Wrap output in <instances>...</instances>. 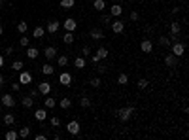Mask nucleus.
I'll return each mask as SVG.
<instances>
[{"label": "nucleus", "mask_w": 189, "mask_h": 140, "mask_svg": "<svg viewBox=\"0 0 189 140\" xmlns=\"http://www.w3.org/2000/svg\"><path fill=\"white\" fill-rule=\"evenodd\" d=\"M116 116H117V119H119V121H129V119L134 116V108H132V106H125V108H119Z\"/></svg>", "instance_id": "obj_1"}, {"label": "nucleus", "mask_w": 189, "mask_h": 140, "mask_svg": "<svg viewBox=\"0 0 189 140\" xmlns=\"http://www.w3.org/2000/svg\"><path fill=\"white\" fill-rule=\"evenodd\" d=\"M170 49H172V55H176V57H182L185 53V45L182 42H172L170 44Z\"/></svg>", "instance_id": "obj_2"}, {"label": "nucleus", "mask_w": 189, "mask_h": 140, "mask_svg": "<svg viewBox=\"0 0 189 140\" xmlns=\"http://www.w3.org/2000/svg\"><path fill=\"white\" fill-rule=\"evenodd\" d=\"M19 83H21V85H30V83H32V74L27 72V70H21V74H19Z\"/></svg>", "instance_id": "obj_3"}, {"label": "nucleus", "mask_w": 189, "mask_h": 140, "mask_svg": "<svg viewBox=\"0 0 189 140\" xmlns=\"http://www.w3.org/2000/svg\"><path fill=\"white\" fill-rule=\"evenodd\" d=\"M66 131L72 134V136H76V134H80V121H70L68 125H66Z\"/></svg>", "instance_id": "obj_4"}, {"label": "nucleus", "mask_w": 189, "mask_h": 140, "mask_svg": "<svg viewBox=\"0 0 189 140\" xmlns=\"http://www.w3.org/2000/svg\"><path fill=\"white\" fill-rule=\"evenodd\" d=\"M110 27H112V30H114L116 34H121L123 30H125V23H123V21H119V17H117L116 21H112V23H110Z\"/></svg>", "instance_id": "obj_5"}, {"label": "nucleus", "mask_w": 189, "mask_h": 140, "mask_svg": "<svg viewBox=\"0 0 189 140\" xmlns=\"http://www.w3.org/2000/svg\"><path fill=\"white\" fill-rule=\"evenodd\" d=\"M59 82H61V85L70 87V85H72V76H70L68 72H62V74L59 76Z\"/></svg>", "instance_id": "obj_6"}, {"label": "nucleus", "mask_w": 189, "mask_h": 140, "mask_svg": "<svg viewBox=\"0 0 189 140\" xmlns=\"http://www.w3.org/2000/svg\"><path fill=\"white\" fill-rule=\"evenodd\" d=\"M49 91H51L49 82H40V85H38V93H40V95H49Z\"/></svg>", "instance_id": "obj_7"}, {"label": "nucleus", "mask_w": 189, "mask_h": 140, "mask_svg": "<svg viewBox=\"0 0 189 140\" xmlns=\"http://www.w3.org/2000/svg\"><path fill=\"white\" fill-rule=\"evenodd\" d=\"M62 25H65V28L68 30V32H74V30L78 28V23L72 19V17H68V19H65V23H62Z\"/></svg>", "instance_id": "obj_8"}, {"label": "nucleus", "mask_w": 189, "mask_h": 140, "mask_svg": "<svg viewBox=\"0 0 189 140\" xmlns=\"http://www.w3.org/2000/svg\"><path fill=\"white\" fill-rule=\"evenodd\" d=\"M140 49L144 51V53H151V51H153V44H151V40H142Z\"/></svg>", "instance_id": "obj_9"}, {"label": "nucleus", "mask_w": 189, "mask_h": 140, "mask_svg": "<svg viewBox=\"0 0 189 140\" xmlns=\"http://www.w3.org/2000/svg\"><path fill=\"white\" fill-rule=\"evenodd\" d=\"M2 104H4L6 108H13V106H15V99H13L11 95H2Z\"/></svg>", "instance_id": "obj_10"}, {"label": "nucleus", "mask_w": 189, "mask_h": 140, "mask_svg": "<svg viewBox=\"0 0 189 140\" xmlns=\"http://www.w3.org/2000/svg\"><path fill=\"white\" fill-rule=\"evenodd\" d=\"M44 55H45V59H49V61H51V59L57 57V49L53 48V45H49V48H45V49H44Z\"/></svg>", "instance_id": "obj_11"}, {"label": "nucleus", "mask_w": 189, "mask_h": 140, "mask_svg": "<svg viewBox=\"0 0 189 140\" xmlns=\"http://www.w3.org/2000/svg\"><path fill=\"white\" fill-rule=\"evenodd\" d=\"M121 13H123V8L119 4H114L112 8H110V15H112V17H119Z\"/></svg>", "instance_id": "obj_12"}, {"label": "nucleus", "mask_w": 189, "mask_h": 140, "mask_svg": "<svg viewBox=\"0 0 189 140\" xmlns=\"http://www.w3.org/2000/svg\"><path fill=\"white\" fill-rule=\"evenodd\" d=\"M176 63H178V57H176V55L170 53V55L165 57V65H166V66H176Z\"/></svg>", "instance_id": "obj_13"}, {"label": "nucleus", "mask_w": 189, "mask_h": 140, "mask_svg": "<svg viewBox=\"0 0 189 140\" xmlns=\"http://www.w3.org/2000/svg\"><path fill=\"white\" fill-rule=\"evenodd\" d=\"M59 21H49V23H47V32H49V34H55L57 32V30H59Z\"/></svg>", "instance_id": "obj_14"}, {"label": "nucleus", "mask_w": 189, "mask_h": 140, "mask_svg": "<svg viewBox=\"0 0 189 140\" xmlns=\"http://www.w3.org/2000/svg\"><path fill=\"white\" fill-rule=\"evenodd\" d=\"M89 34H91V38H93V40H102V38H104V32H102L100 28H93Z\"/></svg>", "instance_id": "obj_15"}, {"label": "nucleus", "mask_w": 189, "mask_h": 140, "mask_svg": "<svg viewBox=\"0 0 189 140\" xmlns=\"http://www.w3.org/2000/svg\"><path fill=\"white\" fill-rule=\"evenodd\" d=\"M74 40H76V36H74V32H68L66 30V34L62 36V42H65L66 45H70V44H74Z\"/></svg>", "instance_id": "obj_16"}, {"label": "nucleus", "mask_w": 189, "mask_h": 140, "mask_svg": "<svg viewBox=\"0 0 189 140\" xmlns=\"http://www.w3.org/2000/svg\"><path fill=\"white\" fill-rule=\"evenodd\" d=\"M180 30H182V27H180L178 21H172L170 23V34H180Z\"/></svg>", "instance_id": "obj_17"}, {"label": "nucleus", "mask_w": 189, "mask_h": 140, "mask_svg": "<svg viewBox=\"0 0 189 140\" xmlns=\"http://www.w3.org/2000/svg\"><path fill=\"white\" fill-rule=\"evenodd\" d=\"M93 8L97 10V11H104V8H106V2H104V0H94V2H93Z\"/></svg>", "instance_id": "obj_18"}, {"label": "nucleus", "mask_w": 189, "mask_h": 140, "mask_svg": "<svg viewBox=\"0 0 189 140\" xmlns=\"http://www.w3.org/2000/svg\"><path fill=\"white\" fill-rule=\"evenodd\" d=\"M74 66H76L78 70L85 68V59H83V57H78V59H74Z\"/></svg>", "instance_id": "obj_19"}, {"label": "nucleus", "mask_w": 189, "mask_h": 140, "mask_svg": "<svg viewBox=\"0 0 189 140\" xmlns=\"http://www.w3.org/2000/svg\"><path fill=\"white\" fill-rule=\"evenodd\" d=\"M53 72H55V66H51L49 63H47V65H44V66H42V74H45V76H51Z\"/></svg>", "instance_id": "obj_20"}, {"label": "nucleus", "mask_w": 189, "mask_h": 140, "mask_svg": "<svg viewBox=\"0 0 189 140\" xmlns=\"http://www.w3.org/2000/svg\"><path fill=\"white\" fill-rule=\"evenodd\" d=\"M45 117H47V112H45V110H42V108L34 112V119H38V121H44Z\"/></svg>", "instance_id": "obj_21"}, {"label": "nucleus", "mask_w": 189, "mask_h": 140, "mask_svg": "<svg viewBox=\"0 0 189 140\" xmlns=\"http://www.w3.org/2000/svg\"><path fill=\"white\" fill-rule=\"evenodd\" d=\"M38 55H40V51H38L36 48H27V57H28V59H36Z\"/></svg>", "instance_id": "obj_22"}, {"label": "nucleus", "mask_w": 189, "mask_h": 140, "mask_svg": "<svg viewBox=\"0 0 189 140\" xmlns=\"http://www.w3.org/2000/svg\"><path fill=\"white\" fill-rule=\"evenodd\" d=\"M21 104H23L25 108H30V106L34 104V99L30 97V95H28V97H23V99H21Z\"/></svg>", "instance_id": "obj_23"}, {"label": "nucleus", "mask_w": 189, "mask_h": 140, "mask_svg": "<svg viewBox=\"0 0 189 140\" xmlns=\"http://www.w3.org/2000/svg\"><path fill=\"white\" fill-rule=\"evenodd\" d=\"M59 104H61L62 110H68V108L72 106V100H70L68 97H65V99H61V102H59Z\"/></svg>", "instance_id": "obj_24"}, {"label": "nucleus", "mask_w": 189, "mask_h": 140, "mask_svg": "<svg viewBox=\"0 0 189 140\" xmlns=\"http://www.w3.org/2000/svg\"><path fill=\"white\" fill-rule=\"evenodd\" d=\"M61 6L65 8V10H70L76 6V0H61Z\"/></svg>", "instance_id": "obj_25"}, {"label": "nucleus", "mask_w": 189, "mask_h": 140, "mask_svg": "<svg viewBox=\"0 0 189 140\" xmlns=\"http://www.w3.org/2000/svg\"><path fill=\"white\" fill-rule=\"evenodd\" d=\"M17 138H19V133H17V131L10 129V131L6 133V140H17Z\"/></svg>", "instance_id": "obj_26"}, {"label": "nucleus", "mask_w": 189, "mask_h": 140, "mask_svg": "<svg viewBox=\"0 0 189 140\" xmlns=\"http://www.w3.org/2000/svg\"><path fill=\"white\" fill-rule=\"evenodd\" d=\"M57 65H59V66H66V65H68V57H66V55H59V57H57Z\"/></svg>", "instance_id": "obj_27"}, {"label": "nucleus", "mask_w": 189, "mask_h": 140, "mask_svg": "<svg viewBox=\"0 0 189 140\" xmlns=\"http://www.w3.org/2000/svg\"><path fill=\"white\" fill-rule=\"evenodd\" d=\"M44 34H45V28H42V27H36L34 32H32L34 38H44Z\"/></svg>", "instance_id": "obj_28"}, {"label": "nucleus", "mask_w": 189, "mask_h": 140, "mask_svg": "<svg viewBox=\"0 0 189 140\" xmlns=\"http://www.w3.org/2000/svg\"><path fill=\"white\" fill-rule=\"evenodd\" d=\"M23 66H25V65H23V61H13V63H11V68H13L15 72H21Z\"/></svg>", "instance_id": "obj_29"}, {"label": "nucleus", "mask_w": 189, "mask_h": 140, "mask_svg": "<svg viewBox=\"0 0 189 140\" xmlns=\"http://www.w3.org/2000/svg\"><path fill=\"white\" fill-rule=\"evenodd\" d=\"M159 44L163 45V48H170V44H172V42H170L168 36H161V38H159Z\"/></svg>", "instance_id": "obj_30"}, {"label": "nucleus", "mask_w": 189, "mask_h": 140, "mask_svg": "<svg viewBox=\"0 0 189 140\" xmlns=\"http://www.w3.org/2000/svg\"><path fill=\"white\" fill-rule=\"evenodd\" d=\"M97 57H99V59H106V57H108V49H106V48H99V49H97Z\"/></svg>", "instance_id": "obj_31"}, {"label": "nucleus", "mask_w": 189, "mask_h": 140, "mask_svg": "<svg viewBox=\"0 0 189 140\" xmlns=\"http://www.w3.org/2000/svg\"><path fill=\"white\" fill-rule=\"evenodd\" d=\"M117 83H119V85L129 83V76H127V74H119V78H117Z\"/></svg>", "instance_id": "obj_32"}, {"label": "nucleus", "mask_w": 189, "mask_h": 140, "mask_svg": "<svg viewBox=\"0 0 189 140\" xmlns=\"http://www.w3.org/2000/svg\"><path fill=\"white\" fill-rule=\"evenodd\" d=\"M89 83H91L93 87H100V83H102V80H100V78H99V76H94V78H91V80H89Z\"/></svg>", "instance_id": "obj_33"}, {"label": "nucleus", "mask_w": 189, "mask_h": 140, "mask_svg": "<svg viewBox=\"0 0 189 140\" xmlns=\"http://www.w3.org/2000/svg\"><path fill=\"white\" fill-rule=\"evenodd\" d=\"M13 121H15V116L13 114H6L4 116V123H6V125H13Z\"/></svg>", "instance_id": "obj_34"}, {"label": "nucleus", "mask_w": 189, "mask_h": 140, "mask_svg": "<svg viewBox=\"0 0 189 140\" xmlns=\"http://www.w3.org/2000/svg\"><path fill=\"white\" fill-rule=\"evenodd\" d=\"M17 30H19L21 34H25L27 32V21H19L17 23Z\"/></svg>", "instance_id": "obj_35"}, {"label": "nucleus", "mask_w": 189, "mask_h": 140, "mask_svg": "<svg viewBox=\"0 0 189 140\" xmlns=\"http://www.w3.org/2000/svg\"><path fill=\"white\" fill-rule=\"evenodd\" d=\"M30 134V127H21V131H19V136L21 138H27Z\"/></svg>", "instance_id": "obj_36"}, {"label": "nucleus", "mask_w": 189, "mask_h": 140, "mask_svg": "<svg viewBox=\"0 0 189 140\" xmlns=\"http://www.w3.org/2000/svg\"><path fill=\"white\" fill-rule=\"evenodd\" d=\"M55 104H57V102H55L53 97H47V99H45V108H53Z\"/></svg>", "instance_id": "obj_37"}, {"label": "nucleus", "mask_w": 189, "mask_h": 140, "mask_svg": "<svg viewBox=\"0 0 189 140\" xmlns=\"http://www.w3.org/2000/svg\"><path fill=\"white\" fill-rule=\"evenodd\" d=\"M80 104H82V108H89V106H91V99H89V97H83V99L80 100Z\"/></svg>", "instance_id": "obj_38"}, {"label": "nucleus", "mask_w": 189, "mask_h": 140, "mask_svg": "<svg viewBox=\"0 0 189 140\" xmlns=\"http://www.w3.org/2000/svg\"><path fill=\"white\" fill-rule=\"evenodd\" d=\"M19 44L23 45V48H28V44H30V38H28V36H21V40H19Z\"/></svg>", "instance_id": "obj_39"}, {"label": "nucleus", "mask_w": 189, "mask_h": 140, "mask_svg": "<svg viewBox=\"0 0 189 140\" xmlns=\"http://www.w3.org/2000/svg\"><path fill=\"white\" fill-rule=\"evenodd\" d=\"M100 21H102V25L108 27L110 23H112V15H102V19H100Z\"/></svg>", "instance_id": "obj_40"}, {"label": "nucleus", "mask_w": 189, "mask_h": 140, "mask_svg": "<svg viewBox=\"0 0 189 140\" xmlns=\"http://www.w3.org/2000/svg\"><path fill=\"white\" fill-rule=\"evenodd\" d=\"M138 87L140 89H146L148 87V80H146V78H140V80H138Z\"/></svg>", "instance_id": "obj_41"}, {"label": "nucleus", "mask_w": 189, "mask_h": 140, "mask_svg": "<svg viewBox=\"0 0 189 140\" xmlns=\"http://www.w3.org/2000/svg\"><path fill=\"white\" fill-rule=\"evenodd\" d=\"M51 125H53V127H61V119H59L57 116H55V117H51Z\"/></svg>", "instance_id": "obj_42"}, {"label": "nucleus", "mask_w": 189, "mask_h": 140, "mask_svg": "<svg viewBox=\"0 0 189 140\" xmlns=\"http://www.w3.org/2000/svg\"><path fill=\"white\" fill-rule=\"evenodd\" d=\"M140 19V13L138 11H131V21H138Z\"/></svg>", "instance_id": "obj_43"}, {"label": "nucleus", "mask_w": 189, "mask_h": 140, "mask_svg": "<svg viewBox=\"0 0 189 140\" xmlns=\"http://www.w3.org/2000/svg\"><path fill=\"white\" fill-rule=\"evenodd\" d=\"M82 55H83V57H87V55H91V48H89V45H85V48L82 49Z\"/></svg>", "instance_id": "obj_44"}, {"label": "nucleus", "mask_w": 189, "mask_h": 140, "mask_svg": "<svg viewBox=\"0 0 189 140\" xmlns=\"http://www.w3.org/2000/svg\"><path fill=\"white\" fill-rule=\"evenodd\" d=\"M91 61H93L94 65H99V63H100V59L97 57V53H93V55H91Z\"/></svg>", "instance_id": "obj_45"}, {"label": "nucleus", "mask_w": 189, "mask_h": 140, "mask_svg": "<svg viewBox=\"0 0 189 140\" xmlns=\"http://www.w3.org/2000/svg\"><path fill=\"white\" fill-rule=\"evenodd\" d=\"M21 89V83H11V91H19Z\"/></svg>", "instance_id": "obj_46"}, {"label": "nucleus", "mask_w": 189, "mask_h": 140, "mask_svg": "<svg viewBox=\"0 0 189 140\" xmlns=\"http://www.w3.org/2000/svg\"><path fill=\"white\" fill-rule=\"evenodd\" d=\"M28 95H30V97H32V99H36V97H38V89H32V91H30V93H28Z\"/></svg>", "instance_id": "obj_47"}, {"label": "nucleus", "mask_w": 189, "mask_h": 140, "mask_svg": "<svg viewBox=\"0 0 189 140\" xmlns=\"http://www.w3.org/2000/svg\"><path fill=\"white\" fill-rule=\"evenodd\" d=\"M97 70H99V74H104V72H106V66H104V65H102V66H99V68H97Z\"/></svg>", "instance_id": "obj_48"}, {"label": "nucleus", "mask_w": 189, "mask_h": 140, "mask_svg": "<svg viewBox=\"0 0 189 140\" xmlns=\"http://www.w3.org/2000/svg\"><path fill=\"white\" fill-rule=\"evenodd\" d=\"M34 138H36V140H45V136H44V134H36Z\"/></svg>", "instance_id": "obj_49"}, {"label": "nucleus", "mask_w": 189, "mask_h": 140, "mask_svg": "<svg viewBox=\"0 0 189 140\" xmlns=\"http://www.w3.org/2000/svg\"><path fill=\"white\" fill-rule=\"evenodd\" d=\"M4 66V55H0V68Z\"/></svg>", "instance_id": "obj_50"}, {"label": "nucleus", "mask_w": 189, "mask_h": 140, "mask_svg": "<svg viewBox=\"0 0 189 140\" xmlns=\"http://www.w3.org/2000/svg\"><path fill=\"white\" fill-rule=\"evenodd\" d=\"M2 85H4V76L0 74V87H2Z\"/></svg>", "instance_id": "obj_51"}, {"label": "nucleus", "mask_w": 189, "mask_h": 140, "mask_svg": "<svg viewBox=\"0 0 189 140\" xmlns=\"http://www.w3.org/2000/svg\"><path fill=\"white\" fill-rule=\"evenodd\" d=\"M2 32H4V28H2V25H0V36H2Z\"/></svg>", "instance_id": "obj_52"}, {"label": "nucleus", "mask_w": 189, "mask_h": 140, "mask_svg": "<svg viewBox=\"0 0 189 140\" xmlns=\"http://www.w3.org/2000/svg\"><path fill=\"white\" fill-rule=\"evenodd\" d=\"M0 2H2V0H0Z\"/></svg>", "instance_id": "obj_53"}]
</instances>
